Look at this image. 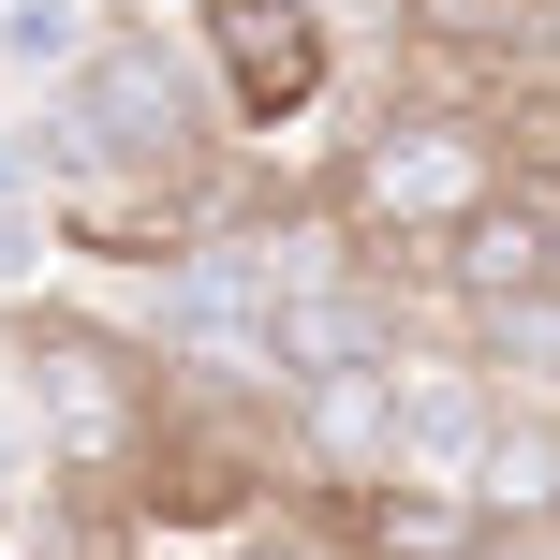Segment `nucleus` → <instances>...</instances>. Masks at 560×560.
Listing matches in <instances>:
<instances>
[{
	"label": "nucleus",
	"mask_w": 560,
	"mask_h": 560,
	"mask_svg": "<svg viewBox=\"0 0 560 560\" xmlns=\"http://www.w3.org/2000/svg\"><path fill=\"white\" fill-rule=\"evenodd\" d=\"M15 413L45 428V472H59V487L133 502L148 443H163V413H177V369L148 354L133 325H104V310L30 295V310H15Z\"/></svg>",
	"instance_id": "f257e3e1"
},
{
	"label": "nucleus",
	"mask_w": 560,
	"mask_h": 560,
	"mask_svg": "<svg viewBox=\"0 0 560 560\" xmlns=\"http://www.w3.org/2000/svg\"><path fill=\"white\" fill-rule=\"evenodd\" d=\"M325 222L354 236V252H384V266H413L428 236L457 222V207H487L502 192V104H443V89H398L384 118H369L354 148H339L325 177Z\"/></svg>",
	"instance_id": "f03ea898"
},
{
	"label": "nucleus",
	"mask_w": 560,
	"mask_h": 560,
	"mask_svg": "<svg viewBox=\"0 0 560 560\" xmlns=\"http://www.w3.org/2000/svg\"><path fill=\"white\" fill-rule=\"evenodd\" d=\"M45 104L89 133V163H104V177H207V163H222V89H207L192 30L104 15V45H89Z\"/></svg>",
	"instance_id": "7ed1b4c3"
},
{
	"label": "nucleus",
	"mask_w": 560,
	"mask_h": 560,
	"mask_svg": "<svg viewBox=\"0 0 560 560\" xmlns=\"http://www.w3.org/2000/svg\"><path fill=\"white\" fill-rule=\"evenodd\" d=\"M177 30H192L207 89H222V133H295L339 89V15L325 0H192Z\"/></svg>",
	"instance_id": "20e7f679"
},
{
	"label": "nucleus",
	"mask_w": 560,
	"mask_h": 560,
	"mask_svg": "<svg viewBox=\"0 0 560 560\" xmlns=\"http://www.w3.org/2000/svg\"><path fill=\"white\" fill-rule=\"evenodd\" d=\"M546 266H560V177H516V163H502V192H487V207H457V222L413 252L428 310H443L457 339H472L487 310H532Z\"/></svg>",
	"instance_id": "39448f33"
},
{
	"label": "nucleus",
	"mask_w": 560,
	"mask_h": 560,
	"mask_svg": "<svg viewBox=\"0 0 560 560\" xmlns=\"http://www.w3.org/2000/svg\"><path fill=\"white\" fill-rule=\"evenodd\" d=\"M487 428H502V384L472 369V339H428V354L398 369V472L413 487H472Z\"/></svg>",
	"instance_id": "423d86ee"
},
{
	"label": "nucleus",
	"mask_w": 560,
	"mask_h": 560,
	"mask_svg": "<svg viewBox=\"0 0 560 560\" xmlns=\"http://www.w3.org/2000/svg\"><path fill=\"white\" fill-rule=\"evenodd\" d=\"M325 532L354 546V560H502V516H487L472 487H413V472L325 502Z\"/></svg>",
	"instance_id": "0eeeda50"
},
{
	"label": "nucleus",
	"mask_w": 560,
	"mask_h": 560,
	"mask_svg": "<svg viewBox=\"0 0 560 560\" xmlns=\"http://www.w3.org/2000/svg\"><path fill=\"white\" fill-rule=\"evenodd\" d=\"M472 502L502 516V532H546L560 516V413L546 398H502V428H487V457H472Z\"/></svg>",
	"instance_id": "6e6552de"
},
{
	"label": "nucleus",
	"mask_w": 560,
	"mask_h": 560,
	"mask_svg": "<svg viewBox=\"0 0 560 560\" xmlns=\"http://www.w3.org/2000/svg\"><path fill=\"white\" fill-rule=\"evenodd\" d=\"M89 45H104V0H0V74H15V104H45Z\"/></svg>",
	"instance_id": "1a4fd4ad"
},
{
	"label": "nucleus",
	"mask_w": 560,
	"mask_h": 560,
	"mask_svg": "<svg viewBox=\"0 0 560 560\" xmlns=\"http://www.w3.org/2000/svg\"><path fill=\"white\" fill-rule=\"evenodd\" d=\"M30 502H45V428H30L15 398H0V532H15Z\"/></svg>",
	"instance_id": "9d476101"
},
{
	"label": "nucleus",
	"mask_w": 560,
	"mask_h": 560,
	"mask_svg": "<svg viewBox=\"0 0 560 560\" xmlns=\"http://www.w3.org/2000/svg\"><path fill=\"white\" fill-rule=\"evenodd\" d=\"M45 177H30V104H0V207H30Z\"/></svg>",
	"instance_id": "9b49d317"
},
{
	"label": "nucleus",
	"mask_w": 560,
	"mask_h": 560,
	"mask_svg": "<svg viewBox=\"0 0 560 560\" xmlns=\"http://www.w3.org/2000/svg\"><path fill=\"white\" fill-rule=\"evenodd\" d=\"M104 15H133V30H177V15H192V0H104Z\"/></svg>",
	"instance_id": "f8f14e48"
},
{
	"label": "nucleus",
	"mask_w": 560,
	"mask_h": 560,
	"mask_svg": "<svg viewBox=\"0 0 560 560\" xmlns=\"http://www.w3.org/2000/svg\"><path fill=\"white\" fill-rule=\"evenodd\" d=\"M546 560H560V516H546Z\"/></svg>",
	"instance_id": "ddd939ff"
},
{
	"label": "nucleus",
	"mask_w": 560,
	"mask_h": 560,
	"mask_svg": "<svg viewBox=\"0 0 560 560\" xmlns=\"http://www.w3.org/2000/svg\"><path fill=\"white\" fill-rule=\"evenodd\" d=\"M546 295H560V266H546Z\"/></svg>",
	"instance_id": "4468645a"
},
{
	"label": "nucleus",
	"mask_w": 560,
	"mask_h": 560,
	"mask_svg": "<svg viewBox=\"0 0 560 560\" xmlns=\"http://www.w3.org/2000/svg\"><path fill=\"white\" fill-rule=\"evenodd\" d=\"M546 15H560V0H546Z\"/></svg>",
	"instance_id": "2eb2a0df"
}]
</instances>
